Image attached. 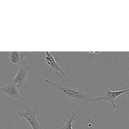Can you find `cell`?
<instances>
[{
	"label": "cell",
	"mask_w": 129,
	"mask_h": 129,
	"mask_svg": "<svg viewBox=\"0 0 129 129\" xmlns=\"http://www.w3.org/2000/svg\"><path fill=\"white\" fill-rule=\"evenodd\" d=\"M44 81L51 88L55 90L53 95L59 98L78 103L88 109H90V103L95 102L94 98L87 93L76 88L72 84L63 82H55L47 79H45Z\"/></svg>",
	"instance_id": "obj_1"
},
{
	"label": "cell",
	"mask_w": 129,
	"mask_h": 129,
	"mask_svg": "<svg viewBox=\"0 0 129 129\" xmlns=\"http://www.w3.org/2000/svg\"><path fill=\"white\" fill-rule=\"evenodd\" d=\"M28 56L27 52H7L4 59L6 68L9 70H17L20 66L27 63Z\"/></svg>",
	"instance_id": "obj_2"
},
{
	"label": "cell",
	"mask_w": 129,
	"mask_h": 129,
	"mask_svg": "<svg viewBox=\"0 0 129 129\" xmlns=\"http://www.w3.org/2000/svg\"><path fill=\"white\" fill-rule=\"evenodd\" d=\"M25 106L26 108L25 111H18L17 112V114L20 117L24 118L30 124L32 129H42L36 117L40 106H38L34 110L30 108L27 105L25 104Z\"/></svg>",
	"instance_id": "obj_3"
},
{
	"label": "cell",
	"mask_w": 129,
	"mask_h": 129,
	"mask_svg": "<svg viewBox=\"0 0 129 129\" xmlns=\"http://www.w3.org/2000/svg\"><path fill=\"white\" fill-rule=\"evenodd\" d=\"M105 92L103 93L104 95L102 97H97L93 98L95 101L102 100L103 104H104L106 102H109L112 105L114 109H116L118 108V106L115 103V99L122 94L125 93L129 91L128 88L116 91H111L108 88L107 86H105Z\"/></svg>",
	"instance_id": "obj_4"
},
{
	"label": "cell",
	"mask_w": 129,
	"mask_h": 129,
	"mask_svg": "<svg viewBox=\"0 0 129 129\" xmlns=\"http://www.w3.org/2000/svg\"><path fill=\"white\" fill-rule=\"evenodd\" d=\"M32 68H35V67L33 66L28 64V63L20 66L16 70L17 73L11 83L15 84L18 88L26 85L29 71Z\"/></svg>",
	"instance_id": "obj_5"
},
{
	"label": "cell",
	"mask_w": 129,
	"mask_h": 129,
	"mask_svg": "<svg viewBox=\"0 0 129 129\" xmlns=\"http://www.w3.org/2000/svg\"><path fill=\"white\" fill-rule=\"evenodd\" d=\"M0 92L8 96L10 100H16L17 103L25 100V98L20 94L17 86L12 83L3 86H0Z\"/></svg>",
	"instance_id": "obj_6"
},
{
	"label": "cell",
	"mask_w": 129,
	"mask_h": 129,
	"mask_svg": "<svg viewBox=\"0 0 129 129\" xmlns=\"http://www.w3.org/2000/svg\"><path fill=\"white\" fill-rule=\"evenodd\" d=\"M45 57L44 58L45 63L49 67V72L55 71L57 77L59 78V73L62 76L65 77L66 74L63 69L57 63L53 55L49 51H45Z\"/></svg>",
	"instance_id": "obj_7"
},
{
	"label": "cell",
	"mask_w": 129,
	"mask_h": 129,
	"mask_svg": "<svg viewBox=\"0 0 129 129\" xmlns=\"http://www.w3.org/2000/svg\"><path fill=\"white\" fill-rule=\"evenodd\" d=\"M71 112L72 113V115L70 117L68 121L64 124H63L60 128L55 129H73V123L74 121L76 120V113L73 110H71Z\"/></svg>",
	"instance_id": "obj_8"
}]
</instances>
